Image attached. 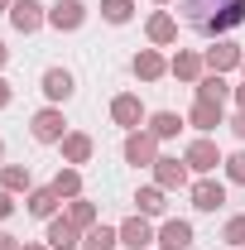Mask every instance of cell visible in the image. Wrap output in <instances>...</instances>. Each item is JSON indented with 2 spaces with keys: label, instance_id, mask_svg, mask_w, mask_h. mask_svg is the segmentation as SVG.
I'll return each mask as SVG.
<instances>
[{
  "label": "cell",
  "instance_id": "obj_22",
  "mask_svg": "<svg viewBox=\"0 0 245 250\" xmlns=\"http://www.w3.org/2000/svg\"><path fill=\"white\" fill-rule=\"evenodd\" d=\"M183 125H187V116H178V111H154L144 130L163 145V140H178V135H183Z\"/></svg>",
  "mask_w": 245,
  "mask_h": 250
},
{
  "label": "cell",
  "instance_id": "obj_1",
  "mask_svg": "<svg viewBox=\"0 0 245 250\" xmlns=\"http://www.w3.org/2000/svg\"><path fill=\"white\" fill-rule=\"evenodd\" d=\"M178 15L202 39H226L245 24V0H178Z\"/></svg>",
  "mask_w": 245,
  "mask_h": 250
},
{
  "label": "cell",
  "instance_id": "obj_15",
  "mask_svg": "<svg viewBox=\"0 0 245 250\" xmlns=\"http://www.w3.org/2000/svg\"><path fill=\"white\" fill-rule=\"evenodd\" d=\"M130 72H135L140 82H163V77H168V58H163V48H140V53L130 58Z\"/></svg>",
  "mask_w": 245,
  "mask_h": 250
},
{
  "label": "cell",
  "instance_id": "obj_42",
  "mask_svg": "<svg viewBox=\"0 0 245 250\" xmlns=\"http://www.w3.org/2000/svg\"><path fill=\"white\" fill-rule=\"evenodd\" d=\"M241 250H245V246H241Z\"/></svg>",
  "mask_w": 245,
  "mask_h": 250
},
{
  "label": "cell",
  "instance_id": "obj_36",
  "mask_svg": "<svg viewBox=\"0 0 245 250\" xmlns=\"http://www.w3.org/2000/svg\"><path fill=\"white\" fill-rule=\"evenodd\" d=\"M231 96H236V111H245V82H241V87H236Z\"/></svg>",
  "mask_w": 245,
  "mask_h": 250
},
{
  "label": "cell",
  "instance_id": "obj_37",
  "mask_svg": "<svg viewBox=\"0 0 245 250\" xmlns=\"http://www.w3.org/2000/svg\"><path fill=\"white\" fill-rule=\"evenodd\" d=\"M5 62H10V48H5V43H0V72H5Z\"/></svg>",
  "mask_w": 245,
  "mask_h": 250
},
{
  "label": "cell",
  "instance_id": "obj_7",
  "mask_svg": "<svg viewBox=\"0 0 245 250\" xmlns=\"http://www.w3.org/2000/svg\"><path fill=\"white\" fill-rule=\"evenodd\" d=\"M121 159L130 168H154V159H159V140H154L149 130H130L121 145Z\"/></svg>",
  "mask_w": 245,
  "mask_h": 250
},
{
  "label": "cell",
  "instance_id": "obj_35",
  "mask_svg": "<svg viewBox=\"0 0 245 250\" xmlns=\"http://www.w3.org/2000/svg\"><path fill=\"white\" fill-rule=\"evenodd\" d=\"M20 250H53V246H48V241H24Z\"/></svg>",
  "mask_w": 245,
  "mask_h": 250
},
{
  "label": "cell",
  "instance_id": "obj_2",
  "mask_svg": "<svg viewBox=\"0 0 245 250\" xmlns=\"http://www.w3.org/2000/svg\"><path fill=\"white\" fill-rule=\"evenodd\" d=\"M183 164L197 173V178H207V173H216L221 164H226V154H221V145H216L212 135H192L183 149Z\"/></svg>",
  "mask_w": 245,
  "mask_h": 250
},
{
  "label": "cell",
  "instance_id": "obj_18",
  "mask_svg": "<svg viewBox=\"0 0 245 250\" xmlns=\"http://www.w3.org/2000/svg\"><path fill=\"white\" fill-rule=\"evenodd\" d=\"M187 125H192L197 135H216V130L226 125V106H212V101H192V111H187Z\"/></svg>",
  "mask_w": 245,
  "mask_h": 250
},
{
  "label": "cell",
  "instance_id": "obj_33",
  "mask_svg": "<svg viewBox=\"0 0 245 250\" xmlns=\"http://www.w3.org/2000/svg\"><path fill=\"white\" fill-rule=\"evenodd\" d=\"M10 101H15V87H10V82H5V72H0V111H5Z\"/></svg>",
  "mask_w": 245,
  "mask_h": 250
},
{
  "label": "cell",
  "instance_id": "obj_19",
  "mask_svg": "<svg viewBox=\"0 0 245 250\" xmlns=\"http://www.w3.org/2000/svg\"><path fill=\"white\" fill-rule=\"evenodd\" d=\"M58 207H62V197L53 192V188H29V192H24V212L39 217V221H53Z\"/></svg>",
  "mask_w": 245,
  "mask_h": 250
},
{
  "label": "cell",
  "instance_id": "obj_17",
  "mask_svg": "<svg viewBox=\"0 0 245 250\" xmlns=\"http://www.w3.org/2000/svg\"><path fill=\"white\" fill-rule=\"evenodd\" d=\"M144 34H149L154 48H173V43H178V20H173L168 10H154L149 20H144Z\"/></svg>",
  "mask_w": 245,
  "mask_h": 250
},
{
  "label": "cell",
  "instance_id": "obj_20",
  "mask_svg": "<svg viewBox=\"0 0 245 250\" xmlns=\"http://www.w3.org/2000/svg\"><path fill=\"white\" fill-rule=\"evenodd\" d=\"M43 241H48L53 250H82V231H77V226H72V221H67V217L58 212V217L48 221V231H43Z\"/></svg>",
  "mask_w": 245,
  "mask_h": 250
},
{
  "label": "cell",
  "instance_id": "obj_28",
  "mask_svg": "<svg viewBox=\"0 0 245 250\" xmlns=\"http://www.w3.org/2000/svg\"><path fill=\"white\" fill-rule=\"evenodd\" d=\"M101 20L106 24H130L135 20V0H101Z\"/></svg>",
  "mask_w": 245,
  "mask_h": 250
},
{
  "label": "cell",
  "instance_id": "obj_12",
  "mask_svg": "<svg viewBox=\"0 0 245 250\" xmlns=\"http://www.w3.org/2000/svg\"><path fill=\"white\" fill-rule=\"evenodd\" d=\"M192 241H197L192 221H183V217H163L159 221V241H154L159 250H192Z\"/></svg>",
  "mask_w": 245,
  "mask_h": 250
},
{
  "label": "cell",
  "instance_id": "obj_26",
  "mask_svg": "<svg viewBox=\"0 0 245 250\" xmlns=\"http://www.w3.org/2000/svg\"><path fill=\"white\" fill-rule=\"evenodd\" d=\"M116 246H121V226L96 221L92 231H82V250H116Z\"/></svg>",
  "mask_w": 245,
  "mask_h": 250
},
{
  "label": "cell",
  "instance_id": "obj_10",
  "mask_svg": "<svg viewBox=\"0 0 245 250\" xmlns=\"http://www.w3.org/2000/svg\"><path fill=\"white\" fill-rule=\"evenodd\" d=\"M187 197H192V207L197 212H221L226 207V183L221 178H192V188H187Z\"/></svg>",
  "mask_w": 245,
  "mask_h": 250
},
{
  "label": "cell",
  "instance_id": "obj_16",
  "mask_svg": "<svg viewBox=\"0 0 245 250\" xmlns=\"http://www.w3.org/2000/svg\"><path fill=\"white\" fill-rule=\"evenodd\" d=\"M58 149H62V164H72V168H82V164H92V154H96V140L87 135V130H67Z\"/></svg>",
  "mask_w": 245,
  "mask_h": 250
},
{
  "label": "cell",
  "instance_id": "obj_14",
  "mask_svg": "<svg viewBox=\"0 0 245 250\" xmlns=\"http://www.w3.org/2000/svg\"><path fill=\"white\" fill-rule=\"evenodd\" d=\"M10 24H15V34H39L48 24V5H39V0H15V5H10Z\"/></svg>",
  "mask_w": 245,
  "mask_h": 250
},
{
  "label": "cell",
  "instance_id": "obj_8",
  "mask_svg": "<svg viewBox=\"0 0 245 250\" xmlns=\"http://www.w3.org/2000/svg\"><path fill=\"white\" fill-rule=\"evenodd\" d=\"M202 62H207V72H221V77H226V72H236L245 62V48L231 43V39H212V43L202 48Z\"/></svg>",
  "mask_w": 245,
  "mask_h": 250
},
{
  "label": "cell",
  "instance_id": "obj_11",
  "mask_svg": "<svg viewBox=\"0 0 245 250\" xmlns=\"http://www.w3.org/2000/svg\"><path fill=\"white\" fill-rule=\"evenodd\" d=\"M202 72H207L202 48H178V53L168 58V77H178L183 87H197V82H202Z\"/></svg>",
  "mask_w": 245,
  "mask_h": 250
},
{
  "label": "cell",
  "instance_id": "obj_31",
  "mask_svg": "<svg viewBox=\"0 0 245 250\" xmlns=\"http://www.w3.org/2000/svg\"><path fill=\"white\" fill-rule=\"evenodd\" d=\"M15 212H20V202H15V192H5V188H0V221H10Z\"/></svg>",
  "mask_w": 245,
  "mask_h": 250
},
{
  "label": "cell",
  "instance_id": "obj_41",
  "mask_svg": "<svg viewBox=\"0 0 245 250\" xmlns=\"http://www.w3.org/2000/svg\"><path fill=\"white\" fill-rule=\"evenodd\" d=\"M241 67H245V62H241Z\"/></svg>",
  "mask_w": 245,
  "mask_h": 250
},
{
  "label": "cell",
  "instance_id": "obj_6",
  "mask_svg": "<svg viewBox=\"0 0 245 250\" xmlns=\"http://www.w3.org/2000/svg\"><path fill=\"white\" fill-rule=\"evenodd\" d=\"M111 121L130 135V130H144L149 125V111H144V101L135 92H121V96H111Z\"/></svg>",
  "mask_w": 245,
  "mask_h": 250
},
{
  "label": "cell",
  "instance_id": "obj_32",
  "mask_svg": "<svg viewBox=\"0 0 245 250\" xmlns=\"http://www.w3.org/2000/svg\"><path fill=\"white\" fill-rule=\"evenodd\" d=\"M226 125L236 130V140H241V145H245V111H236V116H231V121H226Z\"/></svg>",
  "mask_w": 245,
  "mask_h": 250
},
{
  "label": "cell",
  "instance_id": "obj_39",
  "mask_svg": "<svg viewBox=\"0 0 245 250\" xmlns=\"http://www.w3.org/2000/svg\"><path fill=\"white\" fill-rule=\"evenodd\" d=\"M0 164H5V140H0Z\"/></svg>",
  "mask_w": 245,
  "mask_h": 250
},
{
  "label": "cell",
  "instance_id": "obj_23",
  "mask_svg": "<svg viewBox=\"0 0 245 250\" xmlns=\"http://www.w3.org/2000/svg\"><path fill=\"white\" fill-rule=\"evenodd\" d=\"M135 212H140V217H163V212H168V192H163V188L159 183H149V188H140V192H135Z\"/></svg>",
  "mask_w": 245,
  "mask_h": 250
},
{
  "label": "cell",
  "instance_id": "obj_9",
  "mask_svg": "<svg viewBox=\"0 0 245 250\" xmlns=\"http://www.w3.org/2000/svg\"><path fill=\"white\" fill-rule=\"evenodd\" d=\"M82 24H87V5H82V0H53V5H48V29L77 34Z\"/></svg>",
  "mask_w": 245,
  "mask_h": 250
},
{
  "label": "cell",
  "instance_id": "obj_5",
  "mask_svg": "<svg viewBox=\"0 0 245 250\" xmlns=\"http://www.w3.org/2000/svg\"><path fill=\"white\" fill-rule=\"evenodd\" d=\"M154 183L163 192H183V188H192V168L178 154H159L154 159Z\"/></svg>",
  "mask_w": 245,
  "mask_h": 250
},
{
  "label": "cell",
  "instance_id": "obj_25",
  "mask_svg": "<svg viewBox=\"0 0 245 250\" xmlns=\"http://www.w3.org/2000/svg\"><path fill=\"white\" fill-rule=\"evenodd\" d=\"M0 188H5V192H15V197H20V192H29V188H34L29 164H0Z\"/></svg>",
  "mask_w": 245,
  "mask_h": 250
},
{
  "label": "cell",
  "instance_id": "obj_29",
  "mask_svg": "<svg viewBox=\"0 0 245 250\" xmlns=\"http://www.w3.org/2000/svg\"><path fill=\"white\" fill-rule=\"evenodd\" d=\"M221 173H226V183L245 188V149H236V154H226V164H221Z\"/></svg>",
  "mask_w": 245,
  "mask_h": 250
},
{
  "label": "cell",
  "instance_id": "obj_4",
  "mask_svg": "<svg viewBox=\"0 0 245 250\" xmlns=\"http://www.w3.org/2000/svg\"><path fill=\"white\" fill-rule=\"evenodd\" d=\"M39 92H43V101H48V106H67V101L77 96V77H72L67 67H43Z\"/></svg>",
  "mask_w": 245,
  "mask_h": 250
},
{
  "label": "cell",
  "instance_id": "obj_30",
  "mask_svg": "<svg viewBox=\"0 0 245 250\" xmlns=\"http://www.w3.org/2000/svg\"><path fill=\"white\" fill-rule=\"evenodd\" d=\"M221 241L231 250H241L245 246V217H226V226H221Z\"/></svg>",
  "mask_w": 245,
  "mask_h": 250
},
{
  "label": "cell",
  "instance_id": "obj_38",
  "mask_svg": "<svg viewBox=\"0 0 245 250\" xmlns=\"http://www.w3.org/2000/svg\"><path fill=\"white\" fill-rule=\"evenodd\" d=\"M10 5H15V0H0V15H10Z\"/></svg>",
  "mask_w": 245,
  "mask_h": 250
},
{
  "label": "cell",
  "instance_id": "obj_3",
  "mask_svg": "<svg viewBox=\"0 0 245 250\" xmlns=\"http://www.w3.org/2000/svg\"><path fill=\"white\" fill-rule=\"evenodd\" d=\"M29 135L39 145H62V135H67V116H62V106H39L29 116Z\"/></svg>",
  "mask_w": 245,
  "mask_h": 250
},
{
  "label": "cell",
  "instance_id": "obj_40",
  "mask_svg": "<svg viewBox=\"0 0 245 250\" xmlns=\"http://www.w3.org/2000/svg\"><path fill=\"white\" fill-rule=\"evenodd\" d=\"M154 5H173V0H154Z\"/></svg>",
  "mask_w": 245,
  "mask_h": 250
},
{
  "label": "cell",
  "instance_id": "obj_13",
  "mask_svg": "<svg viewBox=\"0 0 245 250\" xmlns=\"http://www.w3.org/2000/svg\"><path fill=\"white\" fill-rule=\"evenodd\" d=\"M154 241H159V231H154V221H149V217L130 212V217L121 221V246H125V250H149Z\"/></svg>",
  "mask_w": 245,
  "mask_h": 250
},
{
  "label": "cell",
  "instance_id": "obj_27",
  "mask_svg": "<svg viewBox=\"0 0 245 250\" xmlns=\"http://www.w3.org/2000/svg\"><path fill=\"white\" fill-rule=\"evenodd\" d=\"M53 192H58L62 202H72V197H82V168H72V164H62L58 173H53Z\"/></svg>",
  "mask_w": 245,
  "mask_h": 250
},
{
  "label": "cell",
  "instance_id": "obj_24",
  "mask_svg": "<svg viewBox=\"0 0 245 250\" xmlns=\"http://www.w3.org/2000/svg\"><path fill=\"white\" fill-rule=\"evenodd\" d=\"M231 92H236V87H231L221 72H202V82H197V101H212V106H226Z\"/></svg>",
  "mask_w": 245,
  "mask_h": 250
},
{
  "label": "cell",
  "instance_id": "obj_34",
  "mask_svg": "<svg viewBox=\"0 0 245 250\" xmlns=\"http://www.w3.org/2000/svg\"><path fill=\"white\" fill-rule=\"evenodd\" d=\"M20 246H24V241H20V236H10V231L0 226V250H20Z\"/></svg>",
  "mask_w": 245,
  "mask_h": 250
},
{
  "label": "cell",
  "instance_id": "obj_21",
  "mask_svg": "<svg viewBox=\"0 0 245 250\" xmlns=\"http://www.w3.org/2000/svg\"><path fill=\"white\" fill-rule=\"evenodd\" d=\"M62 217L72 221L77 231H92L96 221H101V207H96L92 197H72V202H62Z\"/></svg>",
  "mask_w": 245,
  "mask_h": 250
}]
</instances>
